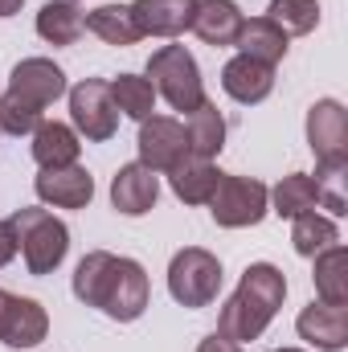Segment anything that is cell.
I'll use <instances>...</instances> for the list:
<instances>
[{"label":"cell","instance_id":"6","mask_svg":"<svg viewBox=\"0 0 348 352\" xmlns=\"http://www.w3.org/2000/svg\"><path fill=\"white\" fill-rule=\"evenodd\" d=\"M213 221L221 230H246V226H259L270 209V188L254 180V176H238V173H221L213 197L205 201Z\"/></svg>","mask_w":348,"mask_h":352},{"label":"cell","instance_id":"28","mask_svg":"<svg viewBox=\"0 0 348 352\" xmlns=\"http://www.w3.org/2000/svg\"><path fill=\"white\" fill-rule=\"evenodd\" d=\"M266 16L287 33V37H303L320 25V0H270Z\"/></svg>","mask_w":348,"mask_h":352},{"label":"cell","instance_id":"5","mask_svg":"<svg viewBox=\"0 0 348 352\" xmlns=\"http://www.w3.org/2000/svg\"><path fill=\"white\" fill-rule=\"evenodd\" d=\"M221 291V258L205 246H184L168 263V295L180 307H209Z\"/></svg>","mask_w":348,"mask_h":352},{"label":"cell","instance_id":"32","mask_svg":"<svg viewBox=\"0 0 348 352\" xmlns=\"http://www.w3.org/2000/svg\"><path fill=\"white\" fill-rule=\"evenodd\" d=\"M25 0H0V16H17Z\"/></svg>","mask_w":348,"mask_h":352},{"label":"cell","instance_id":"26","mask_svg":"<svg viewBox=\"0 0 348 352\" xmlns=\"http://www.w3.org/2000/svg\"><path fill=\"white\" fill-rule=\"evenodd\" d=\"M332 242H340V230H336L332 217H324V213H316V209L291 217V246H295V254L316 258V254L328 250Z\"/></svg>","mask_w":348,"mask_h":352},{"label":"cell","instance_id":"17","mask_svg":"<svg viewBox=\"0 0 348 352\" xmlns=\"http://www.w3.org/2000/svg\"><path fill=\"white\" fill-rule=\"evenodd\" d=\"M242 21H246V16H242V8H238L234 0H197L188 29H193L205 45L221 50V45H234V41H238Z\"/></svg>","mask_w":348,"mask_h":352},{"label":"cell","instance_id":"13","mask_svg":"<svg viewBox=\"0 0 348 352\" xmlns=\"http://www.w3.org/2000/svg\"><path fill=\"white\" fill-rule=\"evenodd\" d=\"M295 332H299V340H307L312 349H320V352H345V344H348V307H332V303L312 299V303L299 311Z\"/></svg>","mask_w":348,"mask_h":352},{"label":"cell","instance_id":"12","mask_svg":"<svg viewBox=\"0 0 348 352\" xmlns=\"http://www.w3.org/2000/svg\"><path fill=\"white\" fill-rule=\"evenodd\" d=\"M33 192L41 205H54V209H87L90 197H94V176L78 164H66V168H41L33 180Z\"/></svg>","mask_w":348,"mask_h":352},{"label":"cell","instance_id":"9","mask_svg":"<svg viewBox=\"0 0 348 352\" xmlns=\"http://www.w3.org/2000/svg\"><path fill=\"white\" fill-rule=\"evenodd\" d=\"M135 152H140V164L152 168V173H168L173 164H180L188 156V135H184V123L173 115H148L140 119V135H135Z\"/></svg>","mask_w":348,"mask_h":352},{"label":"cell","instance_id":"10","mask_svg":"<svg viewBox=\"0 0 348 352\" xmlns=\"http://www.w3.org/2000/svg\"><path fill=\"white\" fill-rule=\"evenodd\" d=\"M50 336V316L37 299L0 291V344L8 349H37Z\"/></svg>","mask_w":348,"mask_h":352},{"label":"cell","instance_id":"15","mask_svg":"<svg viewBox=\"0 0 348 352\" xmlns=\"http://www.w3.org/2000/svg\"><path fill=\"white\" fill-rule=\"evenodd\" d=\"M127 8L140 37H180L193 21L197 0H131Z\"/></svg>","mask_w":348,"mask_h":352},{"label":"cell","instance_id":"3","mask_svg":"<svg viewBox=\"0 0 348 352\" xmlns=\"http://www.w3.org/2000/svg\"><path fill=\"white\" fill-rule=\"evenodd\" d=\"M12 234H17V250L25 258L29 274H54L58 266L66 263V250H70V230L66 221H58L50 209H37V205H25L17 209L12 217Z\"/></svg>","mask_w":348,"mask_h":352},{"label":"cell","instance_id":"14","mask_svg":"<svg viewBox=\"0 0 348 352\" xmlns=\"http://www.w3.org/2000/svg\"><path fill=\"white\" fill-rule=\"evenodd\" d=\"M156 201H160V176L152 168H144L140 160L123 164L111 176V205L123 217H144L148 209H156Z\"/></svg>","mask_w":348,"mask_h":352},{"label":"cell","instance_id":"21","mask_svg":"<svg viewBox=\"0 0 348 352\" xmlns=\"http://www.w3.org/2000/svg\"><path fill=\"white\" fill-rule=\"evenodd\" d=\"M184 135H188V152L193 156H205V160H217L221 148H226V115L217 111V102H201L184 115Z\"/></svg>","mask_w":348,"mask_h":352},{"label":"cell","instance_id":"8","mask_svg":"<svg viewBox=\"0 0 348 352\" xmlns=\"http://www.w3.org/2000/svg\"><path fill=\"white\" fill-rule=\"evenodd\" d=\"M70 119L74 131L87 135L90 144H102L119 131V107L111 98V82L107 78H83L70 90Z\"/></svg>","mask_w":348,"mask_h":352},{"label":"cell","instance_id":"31","mask_svg":"<svg viewBox=\"0 0 348 352\" xmlns=\"http://www.w3.org/2000/svg\"><path fill=\"white\" fill-rule=\"evenodd\" d=\"M197 352H242V344L230 340V336H221V332H213V336H205V340L197 344Z\"/></svg>","mask_w":348,"mask_h":352},{"label":"cell","instance_id":"30","mask_svg":"<svg viewBox=\"0 0 348 352\" xmlns=\"http://www.w3.org/2000/svg\"><path fill=\"white\" fill-rule=\"evenodd\" d=\"M17 258V234H12V221H0V266H8Z\"/></svg>","mask_w":348,"mask_h":352},{"label":"cell","instance_id":"7","mask_svg":"<svg viewBox=\"0 0 348 352\" xmlns=\"http://www.w3.org/2000/svg\"><path fill=\"white\" fill-rule=\"evenodd\" d=\"M307 144L316 152V173H348V115L340 98L312 102Z\"/></svg>","mask_w":348,"mask_h":352},{"label":"cell","instance_id":"25","mask_svg":"<svg viewBox=\"0 0 348 352\" xmlns=\"http://www.w3.org/2000/svg\"><path fill=\"white\" fill-rule=\"evenodd\" d=\"M87 29L98 37V41L119 45V50H127V45L140 41V29H135L127 4H98L94 12H87Z\"/></svg>","mask_w":348,"mask_h":352},{"label":"cell","instance_id":"20","mask_svg":"<svg viewBox=\"0 0 348 352\" xmlns=\"http://www.w3.org/2000/svg\"><path fill=\"white\" fill-rule=\"evenodd\" d=\"M238 54H246V58H254V62H266V66H279L283 58H287V45H291V37L270 21V16H250V21H242V29H238Z\"/></svg>","mask_w":348,"mask_h":352},{"label":"cell","instance_id":"24","mask_svg":"<svg viewBox=\"0 0 348 352\" xmlns=\"http://www.w3.org/2000/svg\"><path fill=\"white\" fill-rule=\"evenodd\" d=\"M270 205H274V213L287 217V221L299 217V213L320 209V184H316V176H307V173L283 176V180L270 188Z\"/></svg>","mask_w":348,"mask_h":352},{"label":"cell","instance_id":"27","mask_svg":"<svg viewBox=\"0 0 348 352\" xmlns=\"http://www.w3.org/2000/svg\"><path fill=\"white\" fill-rule=\"evenodd\" d=\"M111 98H115L119 115H127V119H135V123L156 111V87H152L148 78H140V74H119V78H111Z\"/></svg>","mask_w":348,"mask_h":352},{"label":"cell","instance_id":"23","mask_svg":"<svg viewBox=\"0 0 348 352\" xmlns=\"http://www.w3.org/2000/svg\"><path fill=\"white\" fill-rule=\"evenodd\" d=\"M87 29V12L78 8V0H50L37 12V37L50 45H74Z\"/></svg>","mask_w":348,"mask_h":352},{"label":"cell","instance_id":"1","mask_svg":"<svg viewBox=\"0 0 348 352\" xmlns=\"http://www.w3.org/2000/svg\"><path fill=\"white\" fill-rule=\"evenodd\" d=\"M74 299H83L87 307H98L102 316L131 324L148 311L152 299V283L148 270L135 258L111 254V250H90L83 254V263L74 266Z\"/></svg>","mask_w":348,"mask_h":352},{"label":"cell","instance_id":"22","mask_svg":"<svg viewBox=\"0 0 348 352\" xmlns=\"http://www.w3.org/2000/svg\"><path fill=\"white\" fill-rule=\"evenodd\" d=\"M312 283H316L320 303L348 307V250L340 246V242H332L328 250H320V254H316Z\"/></svg>","mask_w":348,"mask_h":352},{"label":"cell","instance_id":"2","mask_svg":"<svg viewBox=\"0 0 348 352\" xmlns=\"http://www.w3.org/2000/svg\"><path fill=\"white\" fill-rule=\"evenodd\" d=\"M287 299V274L274 263H250L238 278V291L221 303L217 316V332L230 340H259L266 332V324L279 316Z\"/></svg>","mask_w":348,"mask_h":352},{"label":"cell","instance_id":"33","mask_svg":"<svg viewBox=\"0 0 348 352\" xmlns=\"http://www.w3.org/2000/svg\"><path fill=\"white\" fill-rule=\"evenodd\" d=\"M270 352H303V349H270Z\"/></svg>","mask_w":348,"mask_h":352},{"label":"cell","instance_id":"18","mask_svg":"<svg viewBox=\"0 0 348 352\" xmlns=\"http://www.w3.org/2000/svg\"><path fill=\"white\" fill-rule=\"evenodd\" d=\"M33 160L41 168H66V164H78V152H83V140L70 123H58V119H41L37 131H33Z\"/></svg>","mask_w":348,"mask_h":352},{"label":"cell","instance_id":"16","mask_svg":"<svg viewBox=\"0 0 348 352\" xmlns=\"http://www.w3.org/2000/svg\"><path fill=\"white\" fill-rule=\"evenodd\" d=\"M221 90H226L234 102L254 107V102H262V98L274 90V66L254 62V58H246V54H234V58L221 66Z\"/></svg>","mask_w":348,"mask_h":352},{"label":"cell","instance_id":"19","mask_svg":"<svg viewBox=\"0 0 348 352\" xmlns=\"http://www.w3.org/2000/svg\"><path fill=\"white\" fill-rule=\"evenodd\" d=\"M168 184H173V192L184 201V205H205L209 197H213V188H217V180H221V168L213 164V160H205V156H184L180 164L168 168Z\"/></svg>","mask_w":348,"mask_h":352},{"label":"cell","instance_id":"11","mask_svg":"<svg viewBox=\"0 0 348 352\" xmlns=\"http://www.w3.org/2000/svg\"><path fill=\"white\" fill-rule=\"evenodd\" d=\"M8 90H12L17 98H25L29 107L45 111V107H54V102L66 94V70H62L58 62H50V58H25V62L12 66Z\"/></svg>","mask_w":348,"mask_h":352},{"label":"cell","instance_id":"29","mask_svg":"<svg viewBox=\"0 0 348 352\" xmlns=\"http://www.w3.org/2000/svg\"><path fill=\"white\" fill-rule=\"evenodd\" d=\"M41 115H45V111L29 107V102L17 98L12 90L0 94V131H4V135H33L37 123H41Z\"/></svg>","mask_w":348,"mask_h":352},{"label":"cell","instance_id":"4","mask_svg":"<svg viewBox=\"0 0 348 352\" xmlns=\"http://www.w3.org/2000/svg\"><path fill=\"white\" fill-rule=\"evenodd\" d=\"M148 82L156 87V98H164L173 111L188 115L193 107L205 102V82H201V66L184 45H160L148 58Z\"/></svg>","mask_w":348,"mask_h":352}]
</instances>
